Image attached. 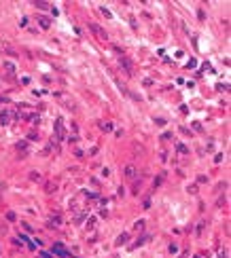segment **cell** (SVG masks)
<instances>
[{"instance_id": "6da1fadb", "label": "cell", "mask_w": 231, "mask_h": 258, "mask_svg": "<svg viewBox=\"0 0 231 258\" xmlns=\"http://www.w3.org/2000/svg\"><path fill=\"white\" fill-rule=\"evenodd\" d=\"M89 30L93 32V34L98 36L100 40H108V34L104 32V28H102V25H98V23H89Z\"/></svg>"}, {"instance_id": "7a4b0ae2", "label": "cell", "mask_w": 231, "mask_h": 258, "mask_svg": "<svg viewBox=\"0 0 231 258\" xmlns=\"http://www.w3.org/2000/svg\"><path fill=\"white\" fill-rule=\"evenodd\" d=\"M53 254H55V256H62V258H66V256H70V252H68L66 248H64V245L62 243H53Z\"/></svg>"}, {"instance_id": "3957f363", "label": "cell", "mask_w": 231, "mask_h": 258, "mask_svg": "<svg viewBox=\"0 0 231 258\" xmlns=\"http://www.w3.org/2000/svg\"><path fill=\"white\" fill-rule=\"evenodd\" d=\"M119 63H121V68H123V70H125V72H127V74H130V76H132V74H134V68H132V61H130V59H127V57H125V55H121V57H119Z\"/></svg>"}, {"instance_id": "277c9868", "label": "cell", "mask_w": 231, "mask_h": 258, "mask_svg": "<svg viewBox=\"0 0 231 258\" xmlns=\"http://www.w3.org/2000/svg\"><path fill=\"white\" fill-rule=\"evenodd\" d=\"M123 174H125V178H130V180H136V178H138V169H136V165H125Z\"/></svg>"}, {"instance_id": "5b68a950", "label": "cell", "mask_w": 231, "mask_h": 258, "mask_svg": "<svg viewBox=\"0 0 231 258\" xmlns=\"http://www.w3.org/2000/svg\"><path fill=\"white\" fill-rule=\"evenodd\" d=\"M38 23H40L42 30H49L51 28V19L49 17H42V15H38Z\"/></svg>"}, {"instance_id": "8992f818", "label": "cell", "mask_w": 231, "mask_h": 258, "mask_svg": "<svg viewBox=\"0 0 231 258\" xmlns=\"http://www.w3.org/2000/svg\"><path fill=\"white\" fill-rule=\"evenodd\" d=\"M55 133H57V140H64V127H62V119L55 121Z\"/></svg>"}, {"instance_id": "52a82bcc", "label": "cell", "mask_w": 231, "mask_h": 258, "mask_svg": "<svg viewBox=\"0 0 231 258\" xmlns=\"http://www.w3.org/2000/svg\"><path fill=\"white\" fill-rule=\"evenodd\" d=\"M53 227H62V216H51V220H49V229H53Z\"/></svg>"}, {"instance_id": "ba28073f", "label": "cell", "mask_w": 231, "mask_h": 258, "mask_svg": "<svg viewBox=\"0 0 231 258\" xmlns=\"http://www.w3.org/2000/svg\"><path fill=\"white\" fill-rule=\"evenodd\" d=\"M127 239H130V235H127V233H121L119 237H117L115 245H123V243H127Z\"/></svg>"}, {"instance_id": "9c48e42d", "label": "cell", "mask_w": 231, "mask_h": 258, "mask_svg": "<svg viewBox=\"0 0 231 258\" xmlns=\"http://www.w3.org/2000/svg\"><path fill=\"white\" fill-rule=\"evenodd\" d=\"M9 121H11V114H9V112H7V110H4V112H2V114H0V123H2V125H7V123H9Z\"/></svg>"}, {"instance_id": "30bf717a", "label": "cell", "mask_w": 231, "mask_h": 258, "mask_svg": "<svg viewBox=\"0 0 231 258\" xmlns=\"http://www.w3.org/2000/svg\"><path fill=\"white\" fill-rule=\"evenodd\" d=\"M55 188H57V184H55V182H47V184H45V190L49 192V195H51V192L55 190Z\"/></svg>"}, {"instance_id": "8fae6325", "label": "cell", "mask_w": 231, "mask_h": 258, "mask_svg": "<svg viewBox=\"0 0 231 258\" xmlns=\"http://www.w3.org/2000/svg\"><path fill=\"white\" fill-rule=\"evenodd\" d=\"M100 129H102V131H112V123H108V121L100 123Z\"/></svg>"}, {"instance_id": "7c38bea8", "label": "cell", "mask_w": 231, "mask_h": 258, "mask_svg": "<svg viewBox=\"0 0 231 258\" xmlns=\"http://www.w3.org/2000/svg\"><path fill=\"white\" fill-rule=\"evenodd\" d=\"M176 150H178L180 154H187V152H189V148H187L185 144H176Z\"/></svg>"}, {"instance_id": "4fadbf2b", "label": "cell", "mask_w": 231, "mask_h": 258, "mask_svg": "<svg viewBox=\"0 0 231 258\" xmlns=\"http://www.w3.org/2000/svg\"><path fill=\"white\" fill-rule=\"evenodd\" d=\"M30 180L32 182H40V174L38 171H30Z\"/></svg>"}, {"instance_id": "5bb4252c", "label": "cell", "mask_w": 231, "mask_h": 258, "mask_svg": "<svg viewBox=\"0 0 231 258\" xmlns=\"http://www.w3.org/2000/svg\"><path fill=\"white\" fill-rule=\"evenodd\" d=\"M4 68H7V72H9V74H13V72H15V66H13L11 61H4Z\"/></svg>"}, {"instance_id": "9a60e30c", "label": "cell", "mask_w": 231, "mask_h": 258, "mask_svg": "<svg viewBox=\"0 0 231 258\" xmlns=\"http://www.w3.org/2000/svg\"><path fill=\"white\" fill-rule=\"evenodd\" d=\"M85 227H87V229H93V227H95V218L91 216V218L87 220V224H85Z\"/></svg>"}, {"instance_id": "2e32d148", "label": "cell", "mask_w": 231, "mask_h": 258, "mask_svg": "<svg viewBox=\"0 0 231 258\" xmlns=\"http://www.w3.org/2000/svg\"><path fill=\"white\" fill-rule=\"evenodd\" d=\"M134 229H136V231H142V229H144V220H138V222L134 224Z\"/></svg>"}, {"instance_id": "e0dca14e", "label": "cell", "mask_w": 231, "mask_h": 258, "mask_svg": "<svg viewBox=\"0 0 231 258\" xmlns=\"http://www.w3.org/2000/svg\"><path fill=\"white\" fill-rule=\"evenodd\" d=\"M7 220H9V222H15V220H17V216H15V212H9V214H7Z\"/></svg>"}, {"instance_id": "ac0fdd59", "label": "cell", "mask_w": 231, "mask_h": 258, "mask_svg": "<svg viewBox=\"0 0 231 258\" xmlns=\"http://www.w3.org/2000/svg\"><path fill=\"white\" fill-rule=\"evenodd\" d=\"M34 4H36L38 9H49V4H47V2H34Z\"/></svg>"}, {"instance_id": "d6986e66", "label": "cell", "mask_w": 231, "mask_h": 258, "mask_svg": "<svg viewBox=\"0 0 231 258\" xmlns=\"http://www.w3.org/2000/svg\"><path fill=\"white\" fill-rule=\"evenodd\" d=\"M38 258H51L49 252H38Z\"/></svg>"}, {"instance_id": "ffe728a7", "label": "cell", "mask_w": 231, "mask_h": 258, "mask_svg": "<svg viewBox=\"0 0 231 258\" xmlns=\"http://www.w3.org/2000/svg\"><path fill=\"white\" fill-rule=\"evenodd\" d=\"M19 25H21V28H26V25H28V17H21V21H19Z\"/></svg>"}, {"instance_id": "44dd1931", "label": "cell", "mask_w": 231, "mask_h": 258, "mask_svg": "<svg viewBox=\"0 0 231 258\" xmlns=\"http://www.w3.org/2000/svg\"><path fill=\"white\" fill-rule=\"evenodd\" d=\"M170 252H172V254H176V252H178V245L172 243V245H170Z\"/></svg>"}, {"instance_id": "7402d4cb", "label": "cell", "mask_w": 231, "mask_h": 258, "mask_svg": "<svg viewBox=\"0 0 231 258\" xmlns=\"http://www.w3.org/2000/svg\"><path fill=\"white\" fill-rule=\"evenodd\" d=\"M187 190H189V192H193V195H195V192H197V186H195V184H191V186H189V188H187Z\"/></svg>"}, {"instance_id": "603a6c76", "label": "cell", "mask_w": 231, "mask_h": 258, "mask_svg": "<svg viewBox=\"0 0 231 258\" xmlns=\"http://www.w3.org/2000/svg\"><path fill=\"white\" fill-rule=\"evenodd\" d=\"M201 231H203V222L197 224V231H195V233H197V235H201Z\"/></svg>"}, {"instance_id": "cb8c5ba5", "label": "cell", "mask_w": 231, "mask_h": 258, "mask_svg": "<svg viewBox=\"0 0 231 258\" xmlns=\"http://www.w3.org/2000/svg\"><path fill=\"white\" fill-rule=\"evenodd\" d=\"M26 146H28L26 142H17V148H19V150H26Z\"/></svg>"}, {"instance_id": "d4e9b609", "label": "cell", "mask_w": 231, "mask_h": 258, "mask_svg": "<svg viewBox=\"0 0 231 258\" xmlns=\"http://www.w3.org/2000/svg\"><path fill=\"white\" fill-rule=\"evenodd\" d=\"M102 13H104V15H106V17H112V15H110V11H108V9H106V7H102Z\"/></svg>"}, {"instance_id": "484cf974", "label": "cell", "mask_w": 231, "mask_h": 258, "mask_svg": "<svg viewBox=\"0 0 231 258\" xmlns=\"http://www.w3.org/2000/svg\"><path fill=\"white\" fill-rule=\"evenodd\" d=\"M195 66H197V61H195V59H191L189 63H187V68H195Z\"/></svg>"}, {"instance_id": "4316f807", "label": "cell", "mask_w": 231, "mask_h": 258, "mask_svg": "<svg viewBox=\"0 0 231 258\" xmlns=\"http://www.w3.org/2000/svg\"><path fill=\"white\" fill-rule=\"evenodd\" d=\"M24 229H26V231H28V233H34V229H32V227H30V224H26V222H24Z\"/></svg>"}, {"instance_id": "83f0119b", "label": "cell", "mask_w": 231, "mask_h": 258, "mask_svg": "<svg viewBox=\"0 0 231 258\" xmlns=\"http://www.w3.org/2000/svg\"><path fill=\"white\" fill-rule=\"evenodd\" d=\"M197 182H199V184H203V182H208V178H206V176H199V178H197Z\"/></svg>"}, {"instance_id": "f1b7e54d", "label": "cell", "mask_w": 231, "mask_h": 258, "mask_svg": "<svg viewBox=\"0 0 231 258\" xmlns=\"http://www.w3.org/2000/svg\"><path fill=\"white\" fill-rule=\"evenodd\" d=\"M195 258H199V256H195Z\"/></svg>"}]
</instances>
